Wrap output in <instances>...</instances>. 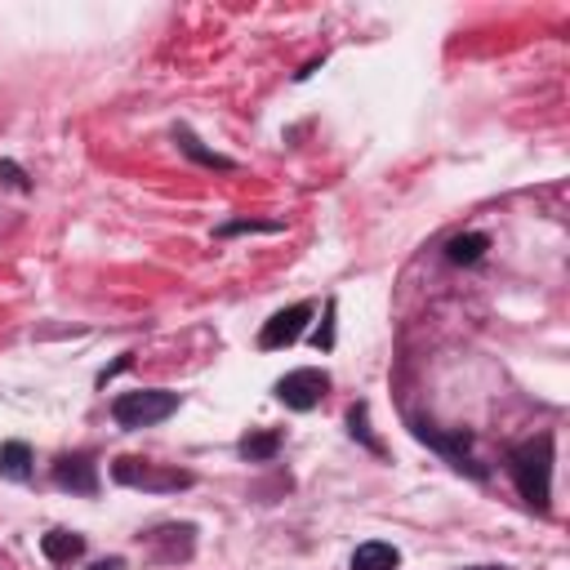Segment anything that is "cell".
I'll list each match as a JSON object with an SVG mask.
<instances>
[{
	"mask_svg": "<svg viewBox=\"0 0 570 570\" xmlns=\"http://www.w3.org/2000/svg\"><path fill=\"white\" fill-rule=\"evenodd\" d=\"M325 387H330V374L303 365V370H289V374L276 383V396H281L289 410H312V405H321Z\"/></svg>",
	"mask_w": 570,
	"mask_h": 570,
	"instance_id": "3957f363",
	"label": "cell"
},
{
	"mask_svg": "<svg viewBox=\"0 0 570 570\" xmlns=\"http://www.w3.org/2000/svg\"><path fill=\"white\" fill-rule=\"evenodd\" d=\"M111 476H116L120 485H138V490H178V485H191L187 472H165V468H151V463H142V459H120V463L111 468Z\"/></svg>",
	"mask_w": 570,
	"mask_h": 570,
	"instance_id": "5b68a950",
	"label": "cell"
},
{
	"mask_svg": "<svg viewBox=\"0 0 570 570\" xmlns=\"http://www.w3.org/2000/svg\"><path fill=\"white\" fill-rule=\"evenodd\" d=\"M476 570H494V566H476Z\"/></svg>",
	"mask_w": 570,
	"mask_h": 570,
	"instance_id": "5bb4252c",
	"label": "cell"
},
{
	"mask_svg": "<svg viewBox=\"0 0 570 570\" xmlns=\"http://www.w3.org/2000/svg\"><path fill=\"white\" fill-rule=\"evenodd\" d=\"M40 552H45L49 561H71V557L85 552V539L71 534V530H49V534L40 539Z\"/></svg>",
	"mask_w": 570,
	"mask_h": 570,
	"instance_id": "ba28073f",
	"label": "cell"
},
{
	"mask_svg": "<svg viewBox=\"0 0 570 570\" xmlns=\"http://www.w3.org/2000/svg\"><path fill=\"white\" fill-rule=\"evenodd\" d=\"M53 481H58L62 490L94 494V490H98V468H94L89 454H62V459L53 463Z\"/></svg>",
	"mask_w": 570,
	"mask_h": 570,
	"instance_id": "8992f818",
	"label": "cell"
},
{
	"mask_svg": "<svg viewBox=\"0 0 570 570\" xmlns=\"http://www.w3.org/2000/svg\"><path fill=\"white\" fill-rule=\"evenodd\" d=\"M0 472L13 476V481H22V476L31 472V450H27L22 441H4V445H0Z\"/></svg>",
	"mask_w": 570,
	"mask_h": 570,
	"instance_id": "9c48e42d",
	"label": "cell"
},
{
	"mask_svg": "<svg viewBox=\"0 0 570 570\" xmlns=\"http://www.w3.org/2000/svg\"><path fill=\"white\" fill-rule=\"evenodd\" d=\"M396 566H401V552L392 543H379V539H370L352 552V570H396Z\"/></svg>",
	"mask_w": 570,
	"mask_h": 570,
	"instance_id": "52a82bcc",
	"label": "cell"
},
{
	"mask_svg": "<svg viewBox=\"0 0 570 570\" xmlns=\"http://www.w3.org/2000/svg\"><path fill=\"white\" fill-rule=\"evenodd\" d=\"M512 481L521 490V499L539 512H548V494H552V436H534L512 454Z\"/></svg>",
	"mask_w": 570,
	"mask_h": 570,
	"instance_id": "6da1fadb",
	"label": "cell"
},
{
	"mask_svg": "<svg viewBox=\"0 0 570 570\" xmlns=\"http://www.w3.org/2000/svg\"><path fill=\"white\" fill-rule=\"evenodd\" d=\"M276 445H281V436H276V432H263V436H245V441H240V454H245V459H272Z\"/></svg>",
	"mask_w": 570,
	"mask_h": 570,
	"instance_id": "8fae6325",
	"label": "cell"
},
{
	"mask_svg": "<svg viewBox=\"0 0 570 570\" xmlns=\"http://www.w3.org/2000/svg\"><path fill=\"white\" fill-rule=\"evenodd\" d=\"M183 151H187V156H196L200 165H214V169H232V160H227V156H214V151H205V147H200L191 134H183Z\"/></svg>",
	"mask_w": 570,
	"mask_h": 570,
	"instance_id": "7c38bea8",
	"label": "cell"
},
{
	"mask_svg": "<svg viewBox=\"0 0 570 570\" xmlns=\"http://www.w3.org/2000/svg\"><path fill=\"white\" fill-rule=\"evenodd\" d=\"M89 570H125V561H98V566H89Z\"/></svg>",
	"mask_w": 570,
	"mask_h": 570,
	"instance_id": "4fadbf2b",
	"label": "cell"
},
{
	"mask_svg": "<svg viewBox=\"0 0 570 570\" xmlns=\"http://www.w3.org/2000/svg\"><path fill=\"white\" fill-rule=\"evenodd\" d=\"M174 410H178V392H165V387L120 392V396L111 401V419H116L120 428H129V432H138V428H156V423H165Z\"/></svg>",
	"mask_w": 570,
	"mask_h": 570,
	"instance_id": "7a4b0ae2",
	"label": "cell"
},
{
	"mask_svg": "<svg viewBox=\"0 0 570 570\" xmlns=\"http://www.w3.org/2000/svg\"><path fill=\"white\" fill-rule=\"evenodd\" d=\"M485 245H490V240H485L481 232H468V236H454L445 249H450V258H454V263H476V258L485 254Z\"/></svg>",
	"mask_w": 570,
	"mask_h": 570,
	"instance_id": "30bf717a",
	"label": "cell"
},
{
	"mask_svg": "<svg viewBox=\"0 0 570 570\" xmlns=\"http://www.w3.org/2000/svg\"><path fill=\"white\" fill-rule=\"evenodd\" d=\"M312 303H294V307H285V312H276L263 330H258V347L263 352H276V347H289V343H298V334H303V325L312 321Z\"/></svg>",
	"mask_w": 570,
	"mask_h": 570,
	"instance_id": "277c9868",
	"label": "cell"
}]
</instances>
